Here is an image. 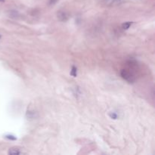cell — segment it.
Returning <instances> with one entry per match:
<instances>
[{"instance_id":"4fadbf2b","label":"cell","mask_w":155,"mask_h":155,"mask_svg":"<svg viewBox=\"0 0 155 155\" xmlns=\"http://www.w3.org/2000/svg\"><path fill=\"white\" fill-rule=\"evenodd\" d=\"M1 38H2V36H1V34H0V39H1Z\"/></svg>"},{"instance_id":"6da1fadb","label":"cell","mask_w":155,"mask_h":155,"mask_svg":"<svg viewBox=\"0 0 155 155\" xmlns=\"http://www.w3.org/2000/svg\"><path fill=\"white\" fill-rule=\"evenodd\" d=\"M120 74H121V76L123 77V78L129 83H133L135 80V75L133 73H131V71H129L128 70H126V69L121 70Z\"/></svg>"},{"instance_id":"8fae6325","label":"cell","mask_w":155,"mask_h":155,"mask_svg":"<svg viewBox=\"0 0 155 155\" xmlns=\"http://www.w3.org/2000/svg\"><path fill=\"white\" fill-rule=\"evenodd\" d=\"M57 2H58V0H49V5H55Z\"/></svg>"},{"instance_id":"7a4b0ae2","label":"cell","mask_w":155,"mask_h":155,"mask_svg":"<svg viewBox=\"0 0 155 155\" xmlns=\"http://www.w3.org/2000/svg\"><path fill=\"white\" fill-rule=\"evenodd\" d=\"M57 17L60 21L66 22L69 18V15H68V14L66 12V11H58V13H57Z\"/></svg>"},{"instance_id":"ba28073f","label":"cell","mask_w":155,"mask_h":155,"mask_svg":"<svg viewBox=\"0 0 155 155\" xmlns=\"http://www.w3.org/2000/svg\"><path fill=\"white\" fill-rule=\"evenodd\" d=\"M70 75L74 77H76L77 76V69L75 66H72V68H71L70 70Z\"/></svg>"},{"instance_id":"277c9868","label":"cell","mask_w":155,"mask_h":155,"mask_svg":"<svg viewBox=\"0 0 155 155\" xmlns=\"http://www.w3.org/2000/svg\"><path fill=\"white\" fill-rule=\"evenodd\" d=\"M27 117L28 119H30V120H33V119H35L37 117V113H36L33 111H28L27 112V114H26Z\"/></svg>"},{"instance_id":"30bf717a","label":"cell","mask_w":155,"mask_h":155,"mask_svg":"<svg viewBox=\"0 0 155 155\" xmlns=\"http://www.w3.org/2000/svg\"><path fill=\"white\" fill-rule=\"evenodd\" d=\"M5 139H7L8 140H11V141H15L17 140V138L15 136V135H6L5 136Z\"/></svg>"},{"instance_id":"9c48e42d","label":"cell","mask_w":155,"mask_h":155,"mask_svg":"<svg viewBox=\"0 0 155 155\" xmlns=\"http://www.w3.org/2000/svg\"><path fill=\"white\" fill-rule=\"evenodd\" d=\"M108 115L111 117V119H112V120H117V119L118 118V114L115 112H111V113H109Z\"/></svg>"},{"instance_id":"8992f818","label":"cell","mask_w":155,"mask_h":155,"mask_svg":"<svg viewBox=\"0 0 155 155\" xmlns=\"http://www.w3.org/2000/svg\"><path fill=\"white\" fill-rule=\"evenodd\" d=\"M123 0H106V3L111 5H120L122 3Z\"/></svg>"},{"instance_id":"7c38bea8","label":"cell","mask_w":155,"mask_h":155,"mask_svg":"<svg viewBox=\"0 0 155 155\" xmlns=\"http://www.w3.org/2000/svg\"><path fill=\"white\" fill-rule=\"evenodd\" d=\"M0 2H5V0H0Z\"/></svg>"},{"instance_id":"52a82bcc","label":"cell","mask_w":155,"mask_h":155,"mask_svg":"<svg viewBox=\"0 0 155 155\" xmlns=\"http://www.w3.org/2000/svg\"><path fill=\"white\" fill-rule=\"evenodd\" d=\"M133 24V22H130V21H128V22H125L122 24V28L123 30H128L130 26Z\"/></svg>"},{"instance_id":"5b68a950","label":"cell","mask_w":155,"mask_h":155,"mask_svg":"<svg viewBox=\"0 0 155 155\" xmlns=\"http://www.w3.org/2000/svg\"><path fill=\"white\" fill-rule=\"evenodd\" d=\"M8 15H9L10 17H11V18H14V19H17L20 17V14L18 13V11H15V10L10 11L9 13H8Z\"/></svg>"},{"instance_id":"3957f363","label":"cell","mask_w":155,"mask_h":155,"mask_svg":"<svg viewBox=\"0 0 155 155\" xmlns=\"http://www.w3.org/2000/svg\"><path fill=\"white\" fill-rule=\"evenodd\" d=\"M8 154L10 155H18L22 154V152L20 151V149H18L17 148H11L8 150Z\"/></svg>"}]
</instances>
